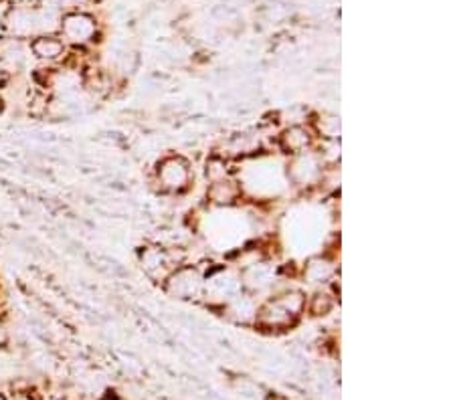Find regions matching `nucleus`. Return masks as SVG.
<instances>
[{
    "instance_id": "nucleus-13",
    "label": "nucleus",
    "mask_w": 455,
    "mask_h": 400,
    "mask_svg": "<svg viewBox=\"0 0 455 400\" xmlns=\"http://www.w3.org/2000/svg\"><path fill=\"white\" fill-rule=\"evenodd\" d=\"M243 199V186L233 176H225L219 180L209 182L207 186V200L212 207H233Z\"/></svg>"
},
{
    "instance_id": "nucleus-20",
    "label": "nucleus",
    "mask_w": 455,
    "mask_h": 400,
    "mask_svg": "<svg viewBox=\"0 0 455 400\" xmlns=\"http://www.w3.org/2000/svg\"><path fill=\"white\" fill-rule=\"evenodd\" d=\"M6 4H23V6H36L41 4L43 0H4Z\"/></svg>"
},
{
    "instance_id": "nucleus-2",
    "label": "nucleus",
    "mask_w": 455,
    "mask_h": 400,
    "mask_svg": "<svg viewBox=\"0 0 455 400\" xmlns=\"http://www.w3.org/2000/svg\"><path fill=\"white\" fill-rule=\"evenodd\" d=\"M59 36L65 41L73 53H84V51L98 45L101 36V23L92 11H71L61 14L59 23Z\"/></svg>"
},
{
    "instance_id": "nucleus-22",
    "label": "nucleus",
    "mask_w": 455,
    "mask_h": 400,
    "mask_svg": "<svg viewBox=\"0 0 455 400\" xmlns=\"http://www.w3.org/2000/svg\"><path fill=\"white\" fill-rule=\"evenodd\" d=\"M45 400H61V398H55V396H51V398H45Z\"/></svg>"
},
{
    "instance_id": "nucleus-12",
    "label": "nucleus",
    "mask_w": 455,
    "mask_h": 400,
    "mask_svg": "<svg viewBox=\"0 0 455 400\" xmlns=\"http://www.w3.org/2000/svg\"><path fill=\"white\" fill-rule=\"evenodd\" d=\"M302 278L304 283L315 289L328 287L330 281L339 278V265L328 255H315V257L306 261V265L302 267Z\"/></svg>"
},
{
    "instance_id": "nucleus-1",
    "label": "nucleus",
    "mask_w": 455,
    "mask_h": 400,
    "mask_svg": "<svg viewBox=\"0 0 455 400\" xmlns=\"http://www.w3.org/2000/svg\"><path fill=\"white\" fill-rule=\"evenodd\" d=\"M307 295L304 291L285 287L277 291L266 302L259 303L255 316V324L259 330L266 332H285L299 322L306 314Z\"/></svg>"
},
{
    "instance_id": "nucleus-21",
    "label": "nucleus",
    "mask_w": 455,
    "mask_h": 400,
    "mask_svg": "<svg viewBox=\"0 0 455 400\" xmlns=\"http://www.w3.org/2000/svg\"><path fill=\"white\" fill-rule=\"evenodd\" d=\"M0 400H9V396H6V395H4V392H3V390H0Z\"/></svg>"
},
{
    "instance_id": "nucleus-7",
    "label": "nucleus",
    "mask_w": 455,
    "mask_h": 400,
    "mask_svg": "<svg viewBox=\"0 0 455 400\" xmlns=\"http://www.w3.org/2000/svg\"><path fill=\"white\" fill-rule=\"evenodd\" d=\"M241 291H243V281H241L239 269L221 267L215 273H204V297L221 308Z\"/></svg>"
},
{
    "instance_id": "nucleus-4",
    "label": "nucleus",
    "mask_w": 455,
    "mask_h": 400,
    "mask_svg": "<svg viewBox=\"0 0 455 400\" xmlns=\"http://www.w3.org/2000/svg\"><path fill=\"white\" fill-rule=\"evenodd\" d=\"M168 297L179 302H199L204 297V273L199 265L185 263L176 267L163 283Z\"/></svg>"
},
{
    "instance_id": "nucleus-18",
    "label": "nucleus",
    "mask_w": 455,
    "mask_h": 400,
    "mask_svg": "<svg viewBox=\"0 0 455 400\" xmlns=\"http://www.w3.org/2000/svg\"><path fill=\"white\" fill-rule=\"evenodd\" d=\"M11 344V327L6 324L4 316H0V350H4Z\"/></svg>"
},
{
    "instance_id": "nucleus-15",
    "label": "nucleus",
    "mask_w": 455,
    "mask_h": 400,
    "mask_svg": "<svg viewBox=\"0 0 455 400\" xmlns=\"http://www.w3.org/2000/svg\"><path fill=\"white\" fill-rule=\"evenodd\" d=\"M307 123H310V128L314 129L315 140H340V132H342L340 115L324 112V114L314 115Z\"/></svg>"
},
{
    "instance_id": "nucleus-6",
    "label": "nucleus",
    "mask_w": 455,
    "mask_h": 400,
    "mask_svg": "<svg viewBox=\"0 0 455 400\" xmlns=\"http://www.w3.org/2000/svg\"><path fill=\"white\" fill-rule=\"evenodd\" d=\"M154 182L164 194H182L193 184V166L180 154L164 156L154 170Z\"/></svg>"
},
{
    "instance_id": "nucleus-3",
    "label": "nucleus",
    "mask_w": 455,
    "mask_h": 400,
    "mask_svg": "<svg viewBox=\"0 0 455 400\" xmlns=\"http://www.w3.org/2000/svg\"><path fill=\"white\" fill-rule=\"evenodd\" d=\"M138 263H140L146 278L163 286L164 279L176 267L188 263L187 253L182 247H166L160 243H148L138 251Z\"/></svg>"
},
{
    "instance_id": "nucleus-16",
    "label": "nucleus",
    "mask_w": 455,
    "mask_h": 400,
    "mask_svg": "<svg viewBox=\"0 0 455 400\" xmlns=\"http://www.w3.org/2000/svg\"><path fill=\"white\" fill-rule=\"evenodd\" d=\"M336 302H339V297H336L330 289L326 287L315 289L314 294L307 297L306 311L315 318H324L328 314H332V310L336 308Z\"/></svg>"
},
{
    "instance_id": "nucleus-8",
    "label": "nucleus",
    "mask_w": 455,
    "mask_h": 400,
    "mask_svg": "<svg viewBox=\"0 0 455 400\" xmlns=\"http://www.w3.org/2000/svg\"><path fill=\"white\" fill-rule=\"evenodd\" d=\"M328 166L322 162L315 150L291 156L288 162V178L298 188H318Z\"/></svg>"
},
{
    "instance_id": "nucleus-17",
    "label": "nucleus",
    "mask_w": 455,
    "mask_h": 400,
    "mask_svg": "<svg viewBox=\"0 0 455 400\" xmlns=\"http://www.w3.org/2000/svg\"><path fill=\"white\" fill-rule=\"evenodd\" d=\"M47 3L63 14L71 11H90V6L95 0H47Z\"/></svg>"
},
{
    "instance_id": "nucleus-23",
    "label": "nucleus",
    "mask_w": 455,
    "mask_h": 400,
    "mask_svg": "<svg viewBox=\"0 0 455 400\" xmlns=\"http://www.w3.org/2000/svg\"><path fill=\"white\" fill-rule=\"evenodd\" d=\"M0 3H4V0H0Z\"/></svg>"
},
{
    "instance_id": "nucleus-19",
    "label": "nucleus",
    "mask_w": 455,
    "mask_h": 400,
    "mask_svg": "<svg viewBox=\"0 0 455 400\" xmlns=\"http://www.w3.org/2000/svg\"><path fill=\"white\" fill-rule=\"evenodd\" d=\"M9 400H36L31 390H14Z\"/></svg>"
},
{
    "instance_id": "nucleus-9",
    "label": "nucleus",
    "mask_w": 455,
    "mask_h": 400,
    "mask_svg": "<svg viewBox=\"0 0 455 400\" xmlns=\"http://www.w3.org/2000/svg\"><path fill=\"white\" fill-rule=\"evenodd\" d=\"M28 53L36 67H59L68 63L71 57V49L59 35H39L28 41Z\"/></svg>"
},
{
    "instance_id": "nucleus-5",
    "label": "nucleus",
    "mask_w": 455,
    "mask_h": 400,
    "mask_svg": "<svg viewBox=\"0 0 455 400\" xmlns=\"http://www.w3.org/2000/svg\"><path fill=\"white\" fill-rule=\"evenodd\" d=\"M0 35L11 36L19 41H31L41 35L39 23V4L23 6V4H9L0 17Z\"/></svg>"
},
{
    "instance_id": "nucleus-11",
    "label": "nucleus",
    "mask_w": 455,
    "mask_h": 400,
    "mask_svg": "<svg viewBox=\"0 0 455 400\" xmlns=\"http://www.w3.org/2000/svg\"><path fill=\"white\" fill-rule=\"evenodd\" d=\"M28 61H31V53H28L27 41L0 35V69L12 77L14 73L23 71Z\"/></svg>"
},
{
    "instance_id": "nucleus-10",
    "label": "nucleus",
    "mask_w": 455,
    "mask_h": 400,
    "mask_svg": "<svg viewBox=\"0 0 455 400\" xmlns=\"http://www.w3.org/2000/svg\"><path fill=\"white\" fill-rule=\"evenodd\" d=\"M277 148L283 152L285 156H298L304 154L307 150H314L315 145V134L310 128V123H293V126H285L280 134L275 136Z\"/></svg>"
},
{
    "instance_id": "nucleus-14",
    "label": "nucleus",
    "mask_w": 455,
    "mask_h": 400,
    "mask_svg": "<svg viewBox=\"0 0 455 400\" xmlns=\"http://www.w3.org/2000/svg\"><path fill=\"white\" fill-rule=\"evenodd\" d=\"M257 308H259V302H257V295L249 294V291H241L239 295H235L231 302H227L223 305L225 316L231 319L235 324H255V316H257Z\"/></svg>"
}]
</instances>
